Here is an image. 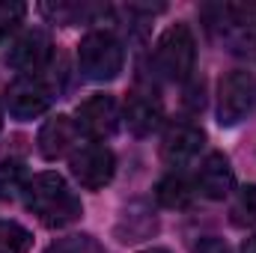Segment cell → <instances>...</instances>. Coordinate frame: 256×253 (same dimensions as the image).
<instances>
[{
	"mask_svg": "<svg viewBox=\"0 0 256 253\" xmlns=\"http://www.w3.org/2000/svg\"><path fill=\"white\" fill-rule=\"evenodd\" d=\"M51 54H54L51 36L45 30H27L12 42V48L6 54V63L12 68H18V72H24V74H33L51 60Z\"/></svg>",
	"mask_w": 256,
	"mask_h": 253,
	"instance_id": "cell-10",
	"label": "cell"
},
{
	"mask_svg": "<svg viewBox=\"0 0 256 253\" xmlns=\"http://www.w3.org/2000/svg\"><path fill=\"white\" fill-rule=\"evenodd\" d=\"M202 143H206V134H202L200 126L176 122V126L167 128L164 137H161V158L170 167H182V164H188V161H194L200 155Z\"/></svg>",
	"mask_w": 256,
	"mask_h": 253,
	"instance_id": "cell-11",
	"label": "cell"
},
{
	"mask_svg": "<svg viewBox=\"0 0 256 253\" xmlns=\"http://www.w3.org/2000/svg\"><path fill=\"white\" fill-rule=\"evenodd\" d=\"M39 152L42 158L48 161H57V158H66V155H74L80 149V128L72 116L66 114H57L51 116L45 126L39 128Z\"/></svg>",
	"mask_w": 256,
	"mask_h": 253,
	"instance_id": "cell-8",
	"label": "cell"
},
{
	"mask_svg": "<svg viewBox=\"0 0 256 253\" xmlns=\"http://www.w3.org/2000/svg\"><path fill=\"white\" fill-rule=\"evenodd\" d=\"M24 202L51 230H63V226L74 224L84 214V206H80L78 194L68 188V182L60 173L33 176L27 182V188H24Z\"/></svg>",
	"mask_w": 256,
	"mask_h": 253,
	"instance_id": "cell-1",
	"label": "cell"
},
{
	"mask_svg": "<svg viewBox=\"0 0 256 253\" xmlns=\"http://www.w3.org/2000/svg\"><path fill=\"white\" fill-rule=\"evenodd\" d=\"M155 196L164 208H185L194 200V185L182 176V173H167L158 185H155Z\"/></svg>",
	"mask_w": 256,
	"mask_h": 253,
	"instance_id": "cell-13",
	"label": "cell"
},
{
	"mask_svg": "<svg viewBox=\"0 0 256 253\" xmlns=\"http://www.w3.org/2000/svg\"><path fill=\"white\" fill-rule=\"evenodd\" d=\"M155 68L161 72V78L182 84L188 80L196 63V42L188 24H173L170 30H164V36L155 45Z\"/></svg>",
	"mask_w": 256,
	"mask_h": 253,
	"instance_id": "cell-3",
	"label": "cell"
},
{
	"mask_svg": "<svg viewBox=\"0 0 256 253\" xmlns=\"http://www.w3.org/2000/svg\"><path fill=\"white\" fill-rule=\"evenodd\" d=\"M27 182H30V176H27L21 161H12V158L0 161V200L18 196L21 190L27 188Z\"/></svg>",
	"mask_w": 256,
	"mask_h": 253,
	"instance_id": "cell-14",
	"label": "cell"
},
{
	"mask_svg": "<svg viewBox=\"0 0 256 253\" xmlns=\"http://www.w3.org/2000/svg\"><path fill=\"white\" fill-rule=\"evenodd\" d=\"M0 128H3V108H0Z\"/></svg>",
	"mask_w": 256,
	"mask_h": 253,
	"instance_id": "cell-22",
	"label": "cell"
},
{
	"mask_svg": "<svg viewBox=\"0 0 256 253\" xmlns=\"http://www.w3.org/2000/svg\"><path fill=\"white\" fill-rule=\"evenodd\" d=\"M122 120L131 134L137 137H146L152 134L155 128L161 126L164 120V108H161V98L152 86H137L126 102V110H122Z\"/></svg>",
	"mask_w": 256,
	"mask_h": 253,
	"instance_id": "cell-9",
	"label": "cell"
},
{
	"mask_svg": "<svg viewBox=\"0 0 256 253\" xmlns=\"http://www.w3.org/2000/svg\"><path fill=\"white\" fill-rule=\"evenodd\" d=\"M256 110V78L244 68L230 72L218 86V122L232 128Z\"/></svg>",
	"mask_w": 256,
	"mask_h": 253,
	"instance_id": "cell-4",
	"label": "cell"
},
{
	"mask_svg": "<svg viewBox=\"0 0 256 253\" xmlns=\"http://www.w3.org/2000/svg\"><path fill=\"white\" fill-rule=\"evenodd\" d=\"M194 253H232V250L226 248V242H224V238L206 236V238H200V242L194 244Z\"/></svg>",
	"mask_w": 256,
	"mask_h": 253,
	"instance_id": "cell-19",
	"label": "cell"
},
{
	"mask_svg": "<svg viewBox=\"0 0 256 253\" xmlns=\"http://www.w3.org/2000/svg\"><path fill=\"white\" fill-rule=\"evenodd\" d=\"M33 248L30 230L15 220H0V253H27Z\"/></svg>",
	"mask_w": 256,
	"mask_h": 253,
	"instance_id": "cell-15",
	"label": "cell"
},
{
	"mask_svg": "<svg viewBox=\"0 0 256 253\" xmlns=\"http://www.w3.org/2000/svg\"><path fill=\"white\" fill-rule=\"evenodd\" d=\"M72 176L78 179V185L86 190H102L104 185L114 182L116 173V155L104 146V143H90L80 146L72 158H68Z\"/></svg>",
	"mask_w": 256,
	"mask_h": 253,
	"instance_id": "cell-6",
	"label": "cell"
},
{
	"mask_svg": "<svg viewBox=\"0 0 256 253\" xmlns=\"http://www.w3.org/2000/svg\"><path fill=\"white\" fill-rule=\"evenodd\" d=\"M140 253H170L167 248H146V250H140Z\"/></svg>",
	"mask_w": 256,
	"mask_h": 253,
	"instance_id": "cell-21",
	"label": "cell"
},
{
	"mask_svg": "<svg viewBox=\"0 0 256 253\" xmlns=\"http://www.w3.org/2000/svg\"><path fill=\"white\" fill-rule=\"evenodd\" d=\"M45 253H108L92 236L86 232H74V236H66V238H57Z\"/></svg>",
	"mask_w": 256,
	"mask_h": 253,
	"instance_id": "cell-16",
	"label": "cell"
},
{
	"mask_svg": "<svg viewBox=\"0 0 256 253\" xmlns=\"http://www.w3.org/2000/svg\"><path fill=\"white\" fill-rule=\"evenodd\" d=\"M78 66H80V74L86 80H96V84L120 78V72L126 66L122 42L108 30L86 33L80 39V45H78Z\"/></svg>",
	"mask_w": 256,
	"mask_h": 253,
	"instance_id": "cell-2",
	"label": "cell"
},
{
	"mask_svg": "<svg viewBox=\"0 0 256 253\" xmlns=\"http://www.w3.org/2000/svg\"><path fill=\"white\" fill-rule=\"evenodd\" d=\"M74 122L80 128V134H86L92 140H108V137L116 134V128L122 122L120 102L108 92H96V96H90L78 104Z\"/></svg>",
	"mask_w": 256,
	"mask_h": 253,
	"instance_id": "cell-7",
	"label": "cell"
},
{
	"mask_svg": "<svg viewBox=\"0 0 256 253\" xmlns=\"http://www.w3.org/2000/svg\"><path fill=\"white\" fill-rule=\"evenodd\" d=\"M27 15V6L18 0H0V39H6Z\"/></svg>",
	"mask_w": 256,
	"mask_h": 253,
	"instance_id": "cell-18",
	"label": "cell"
},
{
	"mask_svg": "<svg viewBox=\"0 0 256 253\" xmlns=\"http://www.w3.org/2000/svg\"><path fill=\"white\" fill-rule=\"evenodd\" d=\"M51 102H54L51 86L36 74H21L6 86V110L18 122H30L42 116L51 108Z\"/></svg>",
	"mask_w": 256,
	"mask_h": 253,
	"instance_id": "cell-5",
	"label": "cell"
},
{
	"mask_svg": "<svg viewBox=\"0 0 256 253\" xmlns=\"http://www.w3.org/2000/svg\"><path fill=\"white\" fill-rule=\"evenodd\" d=\"M232 220L236 224H244V226H256V185H248L242 188L236 206H232Z\"/></svg>",
	"mask_w": 256,
	"mask_h": 253,
	"instance_id": "cell-17",
	"label": "cell"
},
{
	"mask_svg": "<svg viewBox=\"0 0 256 253\" xmlns=\"http://www.w3.org/2000/svg\"><path fill=\"white\" fill-rule=\"evenodd\" d=\"M242 253H256V236L244 238V244H242Z\"/></svg>",
	"mask_w": 256,
	"mask_h": 253,
	"instance_id": "cell-20",
	"label": "cell"
},
{
	"mask_svg": "<svg viewBox=\"0 0 256 253\" xmlns=\"http://www.w3.org/2000/svg\"><path fill=\"white\" fill-rule=\"evenodd\" d=\"M196 190L208 200H226L232 190H236V173H232V164L226 155L220 152H208L202 161H200V170H196Z\"/></svg>",
	"mask_w": 256,
	"mask_h": 253,
	"instance_id": "cell-12",
	"label": "cell"
}]
</instances>
